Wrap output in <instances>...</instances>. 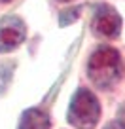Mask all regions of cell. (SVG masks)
Masks as SVG:
<instances>
[{"label": "cell", "instance_id": "obj_1", "mask_svg": "<svg viewBox=\"0 0 125 129\" xmlns=\"http://www.w3.org/2000/svg\"><path fill=\"white\" fill-rule=\"evenodd\" d=\"M123 61L117 49L101 46L97 51L89 57L87 63V74L89 80L99 89H110L121 80L123 76Z\"/></svg>", "mask_w": 125, "mask_h": 129}, {"label": "cell", "instance_id": "obj_2", "mask_svg": "<svg viewBox=\"0 0 125 129\" xmlns=\"http://www.w3.org/2000/svg\"><path fill=\"white\" fill-rule=\"evenodd\" d=\"M101 118V105L95 93L80 87L70 99L68 121L76 129H95Z\"/></svg>", "mask_w": 125, "mask_h": 129}, {"label": "cell", "instance_id": "obj_3", "mask_svg": "<svg viewBox=\"0 0 125 129\" xmlns=\"http://www.w3.org/2000/svg\"><path fill=\"white\" fill-rule=\"evenodd\" d=\"M93 30L106 38H116L121 32V17L110 4H99L93 13Z\"/></svg>", "mask_w": 125, "mask_h": 129}, {"label": "cell", "instance_id": "obj_4", "mask_svg": "<svg viewBox=\"0 0 125 129\" xmlns=\"http://www.w3.org/2000/svg\"><path fill=\"white\" fill-rule=\"evenodd\" d=\"M27 36L25 23L15 15H10L0 21V53H8L23 44Z\"/></svg>", "mask_w": 125, "mask_h": 129}, {"label": "cell", "instance_id": "obj_5", "mask_svg": "<svg viewBox=\"0 0 125 129\" xmlns=\"http://www.w3.org/2000/svg\"><path fill=\"white\" fill-rule=\"evenodd\" d=\"M51 121H49L48 112L42 108H28L23 112L19 121V129H49Z\"/></svg>", "mask_w": 125, "mask_h": 129}, {"label": "cell", "instance_id": "obj_6", "mask_svg": "<svg viewBox=\"0 0 125 129\" xmlns=\"http://www.w3.org/2000/svg\"><path fill=\"white\" fill-rule=\"evenodd\" d=\"M12 74H13V64L0 61V95L8 89L10 82H12Z\"/></svg>", "mask_w": 125, "mask_h": 129}, {"label": "cell", "instance_id": "obj_7", "mask_svg": "<svg viewBox=\"0 0 125 129\" xmlns=\"http://www.w3.org/2000/svg\"><path fill=\"white\" fill-rule=\"evenodd\" d=\"M104 129H125V121H121V120H112L110 123L104 125Z\"/></svg>", "mask_w": 125, "mask_h": 129}, {"label": "cell", "instance_id": "obj_8", "mask_svg": "<svg viewBox=\"0 0 125 129\" xmlns=\"http://www.w3.org/2000/svg\"><path fill=\"white\" fill-rule=\"evenodd\" d=\"M119 120H121V121H125V106H123V108H121V114H119Z\"/></svg>", "mask_w": 125, "mask_h": 129}, {"label": "cell", "instance_id": "obj_9", "mask_svg": "<svg viewBox=\"0 0 125 129\" xmlns=\"http://www.w3.org/2000/svg\"><path fill=\"white\" fill-rule=\"evenodd\" d=\"M2 2H12V0H2Z\"/></svg>", "mask_w": 125, "mask_h": 129}, {"label": "cell", "instance_id": "obj_10", "mask_svg": "<svg viewBox=\"0 0 125 129\" xmlns=\"http://www.w3.org/2000/svg\"><path fill=\"white\" fill-rule=\"evenodd\" d=\"M61 2H68V0H61Z\"/></svg>", "mask_w": 125, "mask_h": 129}]
</instances>
